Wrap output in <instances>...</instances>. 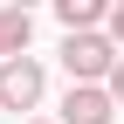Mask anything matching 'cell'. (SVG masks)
I'll list each match as a JSON object with an SVG mask.
<instances>
[{"label":"cell","mask_w":124,"mask_h":124,"mask_svg":"<svg viewBox=\"0 0 124 124\" xmlns=\"http://www.w3.org/2000/svg\"><path fill=\"white\" fill-rule=\"evenodd\" d=\"M103 97H110V103H117V110H124V55H117V69H110V76H103Z\"/></svg>","instance_id":"7"},{"label":"cell","mask_w":124,"mask_h":124,"mask_svg":"<svg viewBox=\"0 0 124 124\" xmlns=\"http://www.w3.org/2000/svg\"><path fill=\"white\" fill-rule=\"evenodd\" d=\"M28 41H35V14L28 7H0V48L7 55H28Z\"/></svg>","instance_id":"5"},{"label":"cell","mask_w":124,"mask_h":124,"mask_svg":"<svg viewBox=\"0 0 124 124\" xmlns=\"http://www.w3.org/2000/svg\"><path fill=\"white\" fill-rule=\"evenodd\" d=\"M103 41L124 55V0H110V14H103Z\"/></svg>","instance_id":"6"},{"label":"cell","mask_w":124,"mask_h":124,"mask_svg":"<svg viewBox=\"0 0 124 124\" xmlns=\"http://www.w3.org/2000/svg\"><path fill=\"white\" fill-rule=\"evenodd\" d=\"M0 62H7V48H0Z\"/></svg>","instance_id":"9"},{"label":"cell","mask_w":124,"mask_h":124,"mask_svg":"<svg viewBox=\"0 0 124 124\" xmlns=\"http://www.w3.org/2000/svg\"><path fill=\"white\" fill-rule=\"evenodd\" d=\"M103 14H110V0H55L62 35H103Z\"/></svg>","instance_id":"4"},{"label":"cell","mask_w":124,"mask_h":124,"mask_svg":"<svg viewBox=\"0 0 124 124\" xmlns=\"http://www.w3.org/2000/svg\"><path fill=\"white\" fill-rule=\"evenodd\" d=\"M55 124H117V103L103 97V90H90V83H69V97H62Z\"/></svg>","instance_id":"3"},{"label":"cell","mask_w":124,"mask_h":124,"mask_svg":"<svg viewBox=\"0 0 124 124\" xmlns=\"http://www.w3.org/2000/svg\"><path fill=\"white\" fill-rule=\"evenodd\" d=\"M62 69H69V83L103 90V76L117 69V48H110L103 35H62Z\"/></svg>","instance_id":"1"},{"label":"cell","mask_w":124,"mask_h":124,"mask_svg":"<svg viewBox=\"0 0 124 124\" xmlns=\"http://www.w3.org/2000/svg\"><path fill=\"white\" fill-rule=\"evenodd\" d=\"M41 90H48L41 55H7V62H0V110H35Z\"/></svg>","instance_id":"2"},{"label":"cell","mask_w":124,"mask_h":124,"mask_svg":"<svg viewBox=\"0 0 124 124\" xmlns=\"http://www.w3.org/2000/svg\"><path fill=\"white\" fill-rule=\"evenodd\" d=\"M28 124H55V117H28Z\"/></svg>","instance_id":"8"}]
</instances>
